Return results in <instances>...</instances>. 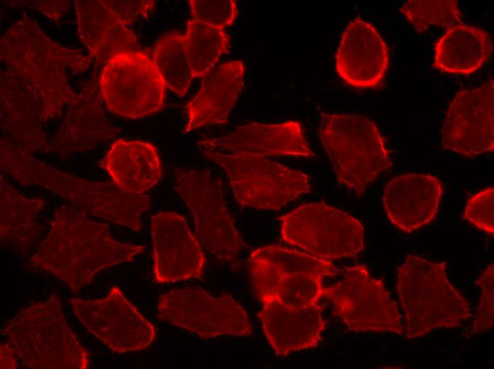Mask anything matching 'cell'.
Instances as JSON below:
<instances>
[{"mask_svg": "<svg viewBox=\"0 0 494 369\" xmlns=\"http://www.w3.org/2000/svg\"><path fill=\"white\" fill-rule=\"evenodd\" d=\"M145 246L114 239L107 224L92 221L73 204L56 209L50 230L29 264L54 275L76 293L103 269L131 262Z\"/></svg>", "mask_w": 494, "mask_h": 369, "instance_id": "cell-1", "label": "cell"}, {"mask_svg": "<svg viewBox=\"0 0 494 369\" xmlns=\"http://www.w3.org/2000/svg\"><path fill=\"white\" fill-rule=\"evenodd\" d=\"M93 57L51 40L26 13L0 40L1 67L22 79L39 98L43 123L61 117L76 100L70 75L84 72Z\"/></svg>", "mask_w": 494, "mask_h": 369, "instance_id": "cell-2", "label": "cell"}, {"mask_svg": "<svg viewBox=\"0 0 494 369\" xmlns=\"http://www.w3.org/2000/svg\"><path fill=\"white\" fill-rule=\"evenodd\" d=\"M0 167L23 186H38L57 194L91 214L133 231L141 228V214L151 205L145 194L126 192L114 183L85 180L55 169L1 138Z\"/></svg>", "mask_w": 494, "mask_h": 369, "instance_id": "cell-3", "label": "cell"}, {"mask_svg": "<svg viewBox=\"0 0 494 369\" xmlns=\"http://www.w3.org/2000/svg\"><path fill=\"white\" fill-rule=\"evenodd\" d=\"M21 364L32 369H86L90 353L69 327L55 294L30 304L1 328Z\"/></svg>", "mask_w": 494, "mask_h": 369, "instance_id": "cell-4", "label": "cell"}, {"mask_svg": "<svg viewBox=\"0 0 494 369\" xmlns=\"http://www.w3.org/2000/svg\"><path fill=\"white\" fill-rule=\"evenodd\" d=\"M397 292L409 339L437 329L459 327L471 317L469 302L448 280L444 262L408 255L398 269Z\"/></svg>", "mask_w": 494, "mask_h": 369, "instance_id": "cell-5", "label": "cell"}, {"mask_svg": "<svg viewBox=\"0 0 494 369\" xmlns=\"http://www.w3.org/2000/svg\"><path fill=\"white\" fill-rule=\"evenodd\" d=\"M319 137L337 180L358 196L392 166L383 137L366 116L323 113Z\"/></svg>", "mask_w": 494, "mask_h": 369, "instance_id": "cell-6", "label": "cell"}, {"mask_svg": "<svg viewBox=\"0 0 494 369\" xmlns=\"http://www.w3.org/2000/svg\"><path fill=\"white\" fill-rule=\"evenodd\" d=\"M202 153L224 170L242 206L278 210L312 192L307 175L267 158L209 150Z\"/></svg>", "mask_w": 494, "mask_h": 369, "instance_id": "cell-7", "label": "cell"}, {"mask_svg": "<svg viewBox=\"0 0 494 369\" xmlns=\"http://www.w3.org/2000/svg\"><path fill=\"white\" fill-rule=\"evenodd\" d=\"M174 170L175 189L193 216L197 238L219 260L232 263L246 245L225 205L221 178L209 170Z\"/></svg>", "mask_w": 494, "mask_h": 369, "instance_id": "cell-8", "label": "cell"}, {"mask_svg": "<svg viewBox=\"0 0 494 369\" xmlns=\"http://www.w3.org/2000/svg\"><path fill=\"white\" fill-rule=\"evenodd\" d=\"M279 220L283 241L322 259L351 257L364 248L362 224L323 202L303 204Z\"/></svg>", "mask_w": 494, "mask_h": 369, "instance_id": "cell-9", "label": "cell"}, {"mask_svg": "<svg viewBox=\"0 0 494 369\" xmlns=\"http://www.w3.org/2000/svg\"><path fill=\"white\" fill-rule=\"evenodd\" d=\"M97 82L102 101L119 116L142 118L164 106L165 83L145 52L125 51L112 56L105 62Z\"/></svg>", "mask_w": 494, "mask_h": 369, "instance_id": "cell-10", "label": "cell"}, {"mask_svg": "<svg viewBox=\"0 0 494 369\" xmlns=\"http://www.w3.org/2000/svg\"><path fill=\"white\" fill-rule=\"evenodd\" d=\"M343 279L324 288L323 297L349 330L405 333L398 304L380 279L373 278L363 265L345 268Z\"/></svg>", "mask_w": 494, "mask_h": 369, "instance_id": "cell-11", "label": "cell"}, {"mask_svg": "<svg viewBox=\"0 0 494 369\" xmlns=\"http://www.w3.org/2000/svg\"><path fill=\"white\" fill-rule=\"evenodd\" d=\"M157 316L204 339L253 333L247 313L230 294L213 297L200 287L172 290L163 294Z\"/></svg>", "mask_w": 494, "mask_h": 369, "instance_id": "cell-12", "label": "cell"}, {"mask_svg": "<svg viewBox=\"0 0 494 369\" xmlns=\"http://www.w3.org/2000/svg\"><path fill=\"white\" fill-rule=\"evenodd\" d=\"M79 321L112 351L124 353L147 348L156 337L154 326L113 287L103 299L69 300Z\"/></svg>", "mask_w": 494, "mask_h": 369, "instance_id": "cell-13", "label": "cell"}, {"mask_svg": "<svg viewBox=\"0 0 494 369\" xmlns=\"http://www.w3.org/2000/svg\"><path fill=\"white\" fill-rule=\"evenodd\" d=\"M494 81L458 92L449 105L441 128L445 149L475 157L494 149Z\"/></svg>", "mask_w": 494, "mask_h": 369, "instance_id": "cell-14", "label": "cell"}, {"mask_svg": "<svg viewBox=\"0 0 494 369\" xmlns=\"http://www.w3.org/2000/svg\"><path fill=\"white\" fill-rule=\"evenodd\" d=\"M151 229L153 272L158 282L202 276L205 257L201 243L183 216L175 212H158L153 216Z\"/></svg>", "mask_w": 494, "mask_h": 369, "instance_id": "cell-15", "label": "cell"}, {"mask_svg": "<svg viewBox=\"0 0 494 369\" xmlns=\"http://www.w3.org/2000/svg\"><path fill=\"white\" fill-rule=\"evenodd\" d=\"M1 128L19 150L28 154L55 152L43 129V109L39 98L20 77L1 67Z\"/></svg>", "mask_w": 494, "mask_h": 369, "instance_id": "cell-16", "label": "cell"}, {"mask_svg": "<svg viewBox=\"0 0 494 369\" xmlns=\"http://www.w3.org/2000/svg\"><path fill=\"white\" fill-rule=\"evenodd\" d=\"M388 47L376 28L358 17L342 33L335 69L348 84L359 89L378 87L389 67Z\"/></svg>", "mask_w": 494, "mask_h": 369, "instance_id": "cell-17", "label": "cell"}, {"mask_svg": "<svg viewBox=\"0 0 494 369\" xmlns=\"http://www.w3.org/2000/svg\"><path fill=\"white\" fill-rule=\"evenodd\" d=\"M201 150L265 157L288 155L314 156L306 141L302 124L296 121L282 123H250L237 127L227 136L203 139L198 142Z\"/></svg>", "mask_w": 494, "mask_h": 369, "instance_id": "cell-18", "label": "cell"}, {"mask_svg": "<svg viewBox=\"0 0 494 369\" xmlns=\"http://www.w3.org/2000/svg\"><path fill=\"white\" fill-rule=\"evenodd\" d=\"M97 83L93 78L77 94L52 140L55 152L62 160L75 153L92 150L119 132L102 109Z\"/></svg>", "mask_w": 494, "mask_h": 369, "instance_id": "cell-19", "label": "cell"}, {"mask_svg": "<svg viewBox=\"0 0 494 369\" xmlns=\"http://www.w3.org/2000/svg\"><path fill=\"white\" fill-rule=\"evenodd\" d=\"M258 314L262 327L275 353L285 356L319 345L326 322L322 317L324 306L289 307L276 298L261 302Z\"/></svg>", "mask_w": 494, "mask_h": 369, "instance_id": "cell-20", "label": "cell"}, {"mask_svg": "<svg viewBox=\"0 0 494 369\" xmlns=\"http://www.w3.org/2000/svg\"><path fill=\"white\" fill-rule=\"evenodd\" d=\"M442 194V185L434 176L405 173L385 184L383 202L391 223L412 232L434 219Z\"/></svg>", "mask_w": 494, "mask_h": 369, "instance_id": "cell-21", "label": "cell"}, {"mask_svg": "<svg viewBox=\"0 0 494 369\" xmlns=\"http://www.w3.org/2000/svg\"><path fill=\"white\" fill-rule=\"evenodd\" d=\"M245 73L241 60L226 62L204 76L196 95L187 105L185 133L210 124L227 123L243 86Z\"/></svg>", "mask_w": 494, "mask_h": 369, "instance_id": "cell-22", "label": "cell"}, {"mask_svg": "<svg viewBox=\"0 0 494 369\" xmlns=\"http://www.w3.org/2000/svg\"><path fill=\"white\" fill-rule=\"evenodd\" d=\"M75 2L78 35L96 59V65L119 53L138 50L136 35L104 0Z\"/></svg>", "mask_w": 494, "mask_h": 369, "instance_id": "cell-23", "label": "cell"}, {"mask_svg": "<svg viewBox=\"0 0 494 369\" xmlns=\"http://www.w3.org/2000/svg\"><path fill=\"white\" fill-rule=\"evenodd\" d=\"M99 165L121 190L143 194L161 178V164L157 148L141 141H115Z\"/></svg>", "mask_w": 494, "mask_h": 369, "instance_id": "cell-24", "label": "cell"}, {"mask_svg": "<svg viewBox=\"0 0 494 369\" xmlns=\"http://www.w3.org/2000/svg\"><path fill=\"white\" fill-rule=\"evenodd\" d=\"M41 198H28L15 189L4 175L0 177L1 243L19 254L26 253L40 236L37 217L44 209Z\"/></svg>", "mask_w": 494, "mask_h": 369, "instance_id": "cell-25", "label": "cell"}, {"mask_svg": "<svg viewBox=\"0 0 494 369\" xmlns=\"http://www.w3.org/2000/svg\"><path fill=\"white\" fill-rule=\"evenodd\" d=\"M493 50L490 35L466 24L447 29L435 44L434 67L450 74L470 75L480 69Z\"/></svg>", "mask_w": 494, "mask_h": 369, "instance_id": "cell-26", "label": "cell"}, {"mask_svg": "<svg viewBox=\"0 0 494 369\" xmlns=\"http://www.w3.org/2000/svg\"><path fill=\"white\" fill-rule=\"evenodd\" d=\"M185 46L194 77L206 76L229 49V36L224 29L194 19L187 23Z\"/></svg>", "mask_w": 494, "mask_h": 369, "instance_id": "cell-27", "label": "cell"}, {"mask_svg": "<svg viewBox=\"0 0 494 369\" xmlns=\"http://www.w3.org/2000/svg\"><path fill=\"white\" fill-rule=\"evenodd\" d=\"M249 260L260 263L282 275L307 274L330 277L342 272L331 261L309 253L269 245L253 250Z\"/></svg>", "mask_w": 494, "mask_h": 369, "instance_id": "cell-28", "label": "cell"}, {"mask_svg": "<svg viewBox=\"0 0 494 369\" xmlns=\"http://www.w3.org/2000/svg\"><path fill=\"white\" fill-rule=\"evenodd\" d=\"M153 60L166 87L179 96L188 91L193 73L185 46V36L171 32L161 37L153 50Z\"/></svg>", "mask_w": 494, "mask_h": 369, "instance_id": "cell-29", "label": "cell"}, {"mask_svg": "<svg viewBox=\"0 0 494 369\" xmlns=\"http://www.w3.org/2000/svg\"><path fill=\"white\" fill-rule=\"evenodd\" d=\"M400 11L418 33H424L432 25L447 30L463 24L456 0H409L402 4Z\"/></svg>", "mask_w": 494, "mask_h": 369, "instance_id": "cell-30", "label": "cell"}, {"mask_svg": "<svg viewBox=\"0 0 494 369\" xmlns=\"http://www.w3.org/2000/svg\"><path fill=\"white\" fill-rule=\"evenodd\" d=\"M322 279L320 276L307 274L281 275L270 297L289 307L317 304L323 297Z\"/></svg>", "mask_w": 494, "mask_h": 369, "instance_id": "cell-31", "label": "cell"}, {"mask_svg": "<svg viewBox=\"0 0 494 369\" xmlns=\"http://www.w3.org/2000/svg\"><path fill=\"white\" fill-rule=\"evenodd\" d=\"M188 4L192 19L222 29L232 25L238 15L234 0H190Z\"/></svg>", "mask_w": 494, "mask_h": 369, "instance_id": "cell-32", "label": "cell"}, {"mask_svg": "<svg viewBox=\"0 0 494 369\" xmlns=\"http://www.w3.org/2000/svg\"><path fill=\"white\" fill-rule=\"evenodd\" d=\"M494 187L490 186L477 192L467 202L463 218L489 234L494 233Z\"/></svg>", "mask_w": 494, "mask_h": 369, "instance_id": "cell-33", "label": "cell"}, {"mask_svg": "<svg viewBox=\"0 0 494 369\" xmlns=\"http://www.w3.org/2000/svg\"><path fill=\"white\" fill-rule=\"evenodd\" d=\"M493 263H490L477 280L481 287V301L470 335L481 334L490 330L494 324Z\"/></svg>", "mask_w": 494, "mask_h": 369, "instance_id": "cell-34", "label": "cell"}, {"mask_svg": "<svg viewBox=\"0 0 494 369\" xmlns=\"http://www.w3.org/2000/svg\"><path fill=\"white\" fill-rule=\"evenodd\" d=\"M105 4L116 13L121 21L127 27L138 18L147 17L155 4V1H115L104 0Z\"/></svg>", "mask_w": 494, "mask_h": 369, "instance_id": "cell-35", "label": "cell"}, {"mask_svg": "<svg viewBox=\"0 0 494 369\" xmlns=\"http://www.w3.org/2000/svg\"><path fill=\"white\" fill-rule=\"evenodd\" d=\"M23 4L35 7L51 19L57 21L68 9L69 1H23Z\"/></svg>", "mask_w": 494, "mask_h": 369, "instance_id": "cell-36", "label": "cell"}, {"mask_svg": "<svg viewBox=\"0 0 494 369\" xmlns=\"http://www.w3.org/2000/svg\"><path fill=\"white\" fill-rule=\"evenodd\" d=\"M17 357L7 342L0 347V365L1 369H15L18 368Z\"/></svg>", "mask_w": 494, "mask_h": 369, "instance_id": "cell-37", "label": "cell"}]
</instances>
